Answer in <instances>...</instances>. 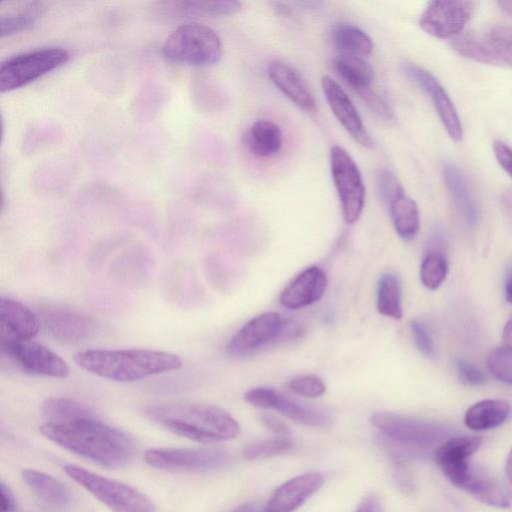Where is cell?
<instances>
[{"label":"cell","mask_w":512,"mask_h":512,"mask_svg":"<svg viewBox=\"0 0 512 512\" xmlns=\"http://www.w3.org/2000/svg\"><path fill=\"white\" fill-rule=\"evenodd\" d=\"M323 483L324 477L320 473L310 472L295 476L275 489L260 512H294L316 493Z\"/></svg>","instance_id":"cell-19"},{"label":"cell","mask_w":512,"mask_h":512,"mask_svg":"<svg viewBox=\"0 0 512 512\" xmlns=\"http://www.w3.org/2000/svg\"><path fill=\"white\" fill-rule=\"evenodd\" d=\"M404 73L424 90L433 102L436 112L450 138L460 141L463 129L458 112L441 83L426 69L406 62L402 65Z\"/></svg>","instance_id":"cell-14"},{"label":"cell","mask_w":512,"mask_h":512,"mask_svg":"<svg viewBox=\"0 0 512 512\" xmlns=\"http://www.w3.org/2000/svg\"><path fill=\"white\" fill-rule=\"evenodd\" d=\"M377 190L380 199L388 208L397 198L405 194L396 175L387 169L382 170L377 176Z\"/></svg>","instance_id":"cell-38"},{"label":"cell","mask_w":512,"mask_h":512,"mask_svg":"<svg viewBox=\"0 0 512 512\" xmlns=\"http://www.w3.org/2000/svg\"><path fill=\"white\" fill-rule=\"evenodd\" d=\"M73 359L85 371L116 382L138 381L183 366L174 353L141 348L87 349L77 352Z\"/></svg>","instance_id":"cell-3"},{"label":"cell","mask_w":512,"mask_h":512,"mask_svg":"<svg viewBox=\"0 0 512 512\" xmlns=\"http://www.w3.org/2000/svg\"><path fill=\"white\" fill-rule=\"evenodd\" d=\"M244 143L254 156L269 158L276 155L282 148V131L273 121L259 119L245 133Z\"/></svg>","instance_id":"cell-27"},{"label":"cell","mask_w":512,"mask_h":512,"mask_svg":"<svg viewBox=\"0 0 512 512\" xmlns=\"http://www.w3.org/2000/svg\"><path fill=\"white\" fill-rule=\"evenodd\" d=\"M355 512H384L380 497L369 493L363 497Z\"/></svg>","instance_id":"cell-45"},{"label":"cell","mask_w":512,"mask_h":512,"mask_svg":"<svg viewBox=\"0 0 512 512\" xmlns=\"http://www.w3.org/2000/svg\"><path fill=\"white\" fill-rule=\"evenodd\" d=\"M41 413L47 423H68L79 419L95 417L87 405L69 397H50L41 406Z\"/></svg>","instance_id":"cell-31"},{"label":"cell","mask_w":512,"mask_h":512,"mask_svg":"<svg viewBox=\"0 0 512 512\" xmlns=\"http://www.w3.org/2000/svg\"><path fill=\"white\" fill-rule=\"evenodd\" d=\"M504 471L507 485L506 491L510 499H512V448L506 458Z\"/></svg>","instance_id":"cell-47"},{"label":"cell","mask_w":512,"mask_h":512,"mask_svg":"<svg viewBox=\"0 0 512 512\" xmlns=\"http://www.w3.org/2000/svg\"><path fill=\"white\" fill-rule=\"evenodd\" d=\"M1 354L25 373L66 378L68 364L45 345L30 340L0 341Z\"/></svg>","instance_id":"cell-10"},{"label":"cell","mask_w":512,"mask_h":512,"mask_svg":"<svg viewBox=\"0 0 512 512\" xmlns=\"http://www.w3.org/2000/svg\"><path fill=\"white\" fill-rule=\"evenodd\" d=\"M241 7L235 0H174L154 2L151 11L160 19L170 20L230 15Z\"/></svg>","instance_id":"cell-20"},{"label":"cell","mask_w":512,"mask_h":512,"mask_svg":"<svg viewBox=\"0 0 512 512\" xmlns=\"http://www.w3.org/2000/svg\"><path fill=\"white\" fill-rule=\"evenodd\" d=\"M260 421L263 423L265 427L271 430L273 433L278 436H289L290 429L289 427L281 421L279 418L271 415V414H261Z\"/></svg>","instance_id":"cell-44"},{"label":"cell","mask_w":512,"mask_h":512,"mask_svg":"<svg viewBox=\"0 0 512 512\" xmlns=\"http://www.w3.org/2000/svg\"><path fill=\"white\" fill-rule=\"evenodd\" d=\"M493 152L499 165L512 177V148L501 140L493 143Z\"/></svg>","instance_id":"cell-43"},{"label":"cell","mask_w":512,"mask_h":512,"mask_svg":"<svg viewBox=\"0 0 512 512\" xmlns=\"http://www.w3.org/2000/svg\"><path fill=\"white\" fill-rule=\"evenodd\" d=\"M145 462L172 472H210L228 467L231 455L219 448H154L144 454Z\"/></svg>","instance_id":"cell-8"},{"label":"cell","mask_w":512,"mask_h":512,"mask_svg":"<svg viewBox=\"0 0 512 512\" xmlns=\"http://www.w3.org/2000/svg\"><path fill=\"white\" fill-rule=\"evenodd\" d=\"M40 433L53 443L107 468H121L134 458L132 440L96 417L68 423H45Z\"/></svg>","instance_id":"cell-1"},{"label":"cell","mask_w":512,"mask_h":512,"mask_svg":"<svg viewBox=\"0 0 512 512\" xmlns=\"http://www.w3.org/2000/svg\"><path fill=\"white\" fill-rule=\"evenodd\" d=\"M473 9L474 3L470 1H432L421 14L419 25L433 37L453 39L462 33Z\"/></svg>","instance_id":"cell-12"},{"label":"cell","mask_w":512,"mask_h":512,"mask_svg":"<svg viewBox=\"0 0 512 512\" xmlns=\"http://www.w3.org/2000/svg\"><path fill=\"white\" fill-rule=\"evenodd\" d=\"M498 5L506 14L512 17V1H499Z\"/></svg>","instance_id":"cell-52"},{"label":"cell","mask_w":512,"mask_h":512,"mask_svg":"<svg viewBox=\"0 0 512 512\" xmlns=\"http://www.w3.org/2000/svg\"><path fill=\"white\" fill-rule=\"evenodd\" d=\"M288 386L293 393L307 398L320 397L326 391L325 383L316 375L297 376L290 380Z\"/></svg>","instance_id":"cell-39"},{"label":"cell","mask_w":512,"mask_h":512,"mask_svg":"<svg viewBox=\"0 0 512 512\" xmlns=\"http://www.w3.org/2000/svg\"><path fill=\"white\" fill-rule=\"evenodd\" d=\"M376 304L380 314L396 320L402 317V287L396 274L388 272L381 276Z\"/></svg>","instance_id":"cell-34"},{"label":"cell","mask_w":512,"mask_h":512,"mask_svg":"<svg viewBox=\"0 0 512 512\" xmlns=\"http://www.w3.org/2000/svg\"><path fill=\"white\" fill-rule=\"evenodd\" d=\"M38 314L19 301L0 299V341L30 340L40 330Z\"/></svg>","instance_id":"cell-21"},{"label":"cell","mask_w":512,"mask_h":512,"mask_svg":"<svg viewBox=\"0 0 512 512\" xmlns=\"http://www.w3.org/2000/svg\"><path fill=\"white\" fill-rule=\"evenodd\" d=\"M283 327V320L276 312L259 314L242 326L226 347L227 354L240 358L251 355L276 340Z\"/></svg>","instance_id":"cell-15"},{"label":"cell","mask_w":512,"mask_h":512,"mask_svg":"<svg viewBox=\"0 0 512 512\" xmlns=\"http://www.w3.org/2000/svg\"><path fill=\"white\" fill-rule=\"evenodd\" d=\"M479 436L454 437L444 442L435 452V461L446 478L455 486L462 488L471 467L469 457L481 446Z\"/></svg>","instance_id":"cell-17"},{"label":"cell","mask_w":512,"mask_h":512,"mask_svg":"<svg viewBox=\"0 0 512 512\" xmlns=\"http://www.w3.org/2000/svg\"><path fill=\"white\" fill-rule=\"evenodd\" d=\"M321 86L330 109L344 129L361 146L371 148L373 140L347 93L327 75L321 78Z\"/></svg>","instance_id":"cell-18"},{"label":"cell","mask_w":512,"mask_h":512,"mask_svg":"<svg viewBox=\"0 0 512 512\" xmlns=\"http://www.w3.org/2000/svg\"><path fill=\"white\" fill-rule=\"evenodd\" d=\"M370 422L383 436L401 444L427 446L437 436V430L431 424L392 412H375Z\"/></svg>","instance_id":"cell-16"},{"label":"cell","mask_w":512,"mask_h":512,"mask_svg":"<svg viewBox=\"0 0 512 512\" xmlns=\"http://www.w3.org/2000/svg\"><path fill=\"white\" fill-rule=\"evenodd\" d=\"M16 507L15 497L12 490L1 481L0 485V512H14Z\"/></svg>","instance_id":"cell-46"},{"label":"cell","mask_w":512,"mask_h":512,"mask_svg":"<svg viewBox=\"0 0 512 512\" xmlns=\"http://www.w3.org/2000/svg\"><path fill=\"white\" fill-rule=\"evenodd\" d=\"M487 367L498 381L512 385V347L505 345L493 349L487 357Z\"/></svg>","instance_id":"cell-37"},{"label":"cell","mask_w":512,"mask_h":512,"mask_svg":"<svg viewBox=\"0 0 512 512\" xmlns=\"http://www.w3.org/2000/svg\"><path fill=\"white\" fill-rule=\"evenodd\" d=\"M364 103L379 117L385 120L393 118V110L389 103L373 89H367L358 94Z\"/></svg>","instance_id":"cell-40"},{"label":"cell","mask_w":512,"mask_h":512,"mask_svg":"<svg viewBox=\"0 0 512 512\" xmlns=\"http://www.w3.org/2000/svg\"><path fill=\"white\" fill-rule=\"evenodd\" d=\"M39 1L2 2L0 4V36H11L33 26L44 12Z\"/></svg>","instance_id":"cell-24"},{"label":"cell","mask_w":512,"mask_h":512,"mask_svg":"<svg viewBox=\"0 0 512 512\" xmlns=\"http://www.w3.org/2000/svg\"><path fill=\"white\" fill-rule=\"evenodd\" d=\"M445 185L461 215L474 225L478 221L479 207L469 181L454 164L446 163L442 169Z\"/></svg>","instance_id":"cell-25"},{"label":"cell","mask_w":512,"mask_h":512,"mask_svg":"<svg viewBox=\"0 0 512 512\" xmlns=\"http://www.w3.org/2000/svg\"><path fill=\"white\" fill-rule=\"evenodd\" d=\"M502 201L507 214L512 220V190H507L503 193Z\"/></svg>","instance_id":"cell-49"},{"label":"cell","mask_w":512,"mask_h":512,"mask_svg":"<svg viewBox=\"0 0 512 512\" xmlns=\"http://www.w3.org/2000/svg\"><path fill=\"white\" fill-rule=\"evenodd\" d=\"M333 67L342 81L357 94L371 88L375 73L363 57L341 53L334 58Z\"/></svg>","instance_id":"cell-28"},{"label":"cell","mask_w":512,"mask_h":512,"mask_svg":"<svg viewBox=\"0 0 512 512\" xmlns=\"http://www.w3.org/2000/svg\"><path fill=\"white\" fill-rule=\"evenodd\" d=\"M144 415L173 434L203 443L230 440L240 432L230 413L210 404H156L146 407Z\"/></svg>","instance_id":"cell-2"},{"label":"cell","mask_w":512,"mask_h":512,"mask_svg":"<svg viewBox=\"0 0 512 512\" xmlns=\"http://www.w3.org/2000/svg\"><path fill=\"white\" fill-rule=\"evenodd\" d=\"M503 339L506 346L512 347V318L506 323L504 327Z\"/></svg>","instance_id":"cell-51"},{"label":"cell","mask_w":512,"mask_h":512,"mask_svg":"<svg viewBox=\"0 0 512 512\" xmlns=\"http://www.w3.org/2000/svg\"><path fill=\"white\" fill-rule=\"evenodd\" d=\"M22 479L32 492L49 506L65 510L71 504L67 487L53 476L34 469L22 471Z\"/></svg>","instance_id":"cell-26"},{"label":"cell","mask_w":512,"mask_h":512,"mask_svg":"<svg viewBox=\"0 0 512 512\" xmlns=\"http://www.w3.org/2000/svg\"><path fill=\"white\" fill-rule=\"evenodd\" d=\"M38 316L44 329L54 338L63 341H82L90 338L97 330V323L91 316L67 306H41Z\"/></svg>","instance_id":"cell-13"},{"label":"cell","mask_w":512,"mask_h":512,"mask_svg":"<svg viewBox=\"0 0 512 512\" xmlns=\"http://www.w3.org/2000/svg\"><path fill=\"white\" fill-rule=\"evenodd\" d=\"M462 489L483 503L497 507L510 505V497L506 489L502 488L488 474L474 467H471L468 479Z\"/></svg>","instance_id":"cell-30"},{"label":"cell","mask_w":512,"mask_h":512,"mask_svg":"<svg viewBox=\"0 0 512 512\" xmlns=\"http://www.w3.org/2000/svg\"><path fill=\"white\" fill-rule=\"evenodd\" d=\"M447 269V261L442 254L437 252L428 253L420 268L422 284L429 290H436L445 280Z\"/></svg>","instance_id":"cell-35"},{"label":"cell","mask_w":512,"mask_h":512,"mask_svg":"<svg viewBox=\"0 0 512 512\" xmlns=\"http://www.w3.org/2000/svg\"><path fill=\"white\" fill-rule=\"evenodd\" d=\"M293 442L289 436L256 441L248 444L243 449V456L247 460H259L276 456L291 449Z\"/></svg>","instance_id":"cell-36"},{"label":"cell","mask_w":512,"mask_h":512,"mask_svg":"<svg viewBox=\"0 0 512 512\" xmlns=\"http://www.w3.org/2000/svg\"><path fill=\"white\" fill-rule=\"evenodd\" d=\"M327 285V276L320 267H308L283 289L280 303L291 310L307 307L323 297Z\"/></svg>","instance_id":"cell-22"},{"label":"cell","mask_w":512,"mask_h":512,"mask_svg":"<svg viewBox=\"0 0 512 512\" xmlns=\"http://www.w3.org/2000/svg\"><path fill=\"white\" fill-rule=\"evenodd\" d=\"M163 56L172 62L192 66L216 64L222 56V42L209 26L183 24L167 36L162 45Z\"/></svg>","instance_id":"cell-4"},{"label":"cell","mask_w":512,"mask_h":512,"mask_svg":"<svg viewBox=\"0 0 512 512\" xmlns=\"http://www.w3.org/2000/svg\"><path fill=\"white\" fill-rule=\"evenodd\" d=\"M68 59L69 52L62 47H44L13 55L0 65V91L26 86L62 66Z\"/></svg>","instance_id":"cell-6"},{"label":"cell","mask_w":512,"mask_h":512,"mask_svg":"<svg viewBox=\"0 0 512 512\" xmlns=\"http://www.w3.org/2000/svg\"><path fill=\"white\" fill-rule=\"evenodd\" d=\"M330 169L344 221L351 225L361 216L365 203V186L360 170L341 146L330 150Z\"/></svg>","instance_id":"cell-9"},{"label":"cell","mask_w":512,"mask_h":512,"mask_svg":"<svg viewBox=\"0 0 512 512\" xmlns=\"http://www.w3.org/2000/svg\"><path fill=\"white\" fill-rule=\"evenodd\" d=\"M510 414V405L503 400L488 399L473 404L465 413L464 421L475 431L498 427Z\"/></svg>","instance_id":"cell-29"},{"label":"cell","mask_w":512,"mask_h":512,"mask_svg":"<svg viewBox=\"0 0 512 512\" xmlns=\"http://www.w3.org/2000/svg\"><path fill=\"white\" fill-rule=\"evenodd\" d=\"M410 328L418 350L423 355L432 356L434 353L433 340L427 327L423 323L413 320L410 323Z\"/></svg>","instance_id":"cell-41"},{"label":"cell","mask_w":512,"mask_h":512,"mask_svg":"<svg viewBox=\"0 0 512 512\" xmlns=\"http://www.w3.org/2000/svg\"><path fill=\"white\" fill-rule=\"evenodd\" d=\"M505 299L512 303V278L507 282L505 287Z\"/></svg>","instance_id":"cell-53"},{"label":"cell","mask_w":512,"mask_h":512,"mask_svg":"<svg viewBox=\"0 0 512 512\" xmlns=\"http://www.w3.org/2000/svg\"><path fill=\"white\" fill-rule=\"evenodd\" d=\"M333 44L344 54L368 56L373 50L371 38L363 30L349 23H339L331 31Z\"/></svg>","instance_id":"cell-32"},{"label":"cell","mask_w":512,"mask_h":512,"mask_svg":"<svg viewBox=\"0 0 512 512\" xmlns=\"http://www.w3.org/2000/svg\"><path fill=\"white\" fill-rule=\"evenodd\" d=\"M231 512H260V508L255 503H244L233 509Z\"/></svg>","instance_id":"cell-50"},{"label":"cell","mask_w":512,"mask_h":512,"mask_svg":"<svg viewBox=\"0 0 512 512\" xmlns=\"http://www.w3.org/2000/svg\"><path fill=\"white\" fill-rule=\"evenodd\" d=\"M272 83L296 106L307 113L317 112L315 97L302 75L291 65L272 61L268 66Z\"/></svg>","instance_id":"cell-23"},{"label":"cell","mask_w":512,"mask_h":512,"mask_svg":"<svg viewBox=\"0 0 512 512\" xmlns=\"http://www.w3.org/2000/svg\"><path fill=\"white\" fill-rule=\"evenodd\" d=\"M451 47L476 62L512 68V27L494 25L484 30L466 31L454 37Z\"/></svg>","instance_id":"cell-7"},{"label":"cell","mask_w":512,"mask_h":512,"mask_svg":"<svg viewBox=\"0 0 512 512\" xmlns=\"http://www.w3.org/2000/svg\"><path fill=\"white\" fill-rule=\"evenodd\" d=\"M271 5L274 11L280 16L289 17L292 13L291 8L286 3L276 1L272 2Z\"/></svg>","instance_id":"cell-48"},{"label":"cell","mask_w":512,"mask_h":512,"mask_svg":"<svg viewBox=\"0 0 512 512\" xmlns=\"http://www.w3.org/2000/svg\"><path fill=\"white\" fill-rule=\"evenodd\" d=\"M389 211L397 234L407 241L414 239L420 227L416 202L404 194L389 206Z\"/></svg>","instance_id":"cell-33"},{"label":"cell","mask_w":512,"mask_h":512,"mask_svg":"<svg viewBox=\"0 0 512 512\" xmlns=\"http://www.w3.org/2000/svg\"><path fill=\"white\" fill-rule=\"evenodd\" d=\"M460 380L471 386L482 385L485 382V375L474 364L458 358L455 362Z\"/></svg>","instance_id":"cell-42"},{"label":"cell","mask_w":512,"mask_h":512,"mask_svg":"<svg viewBox=\"0 0 512 512\" xmlns=\"http://www.w3.org/2000/svg\"><path fill=\"white\" fill-rule=\"evenodd\" d=\"M249 404L263 409H270L305 425L313 427H328L331 417L324 410L300 402L281 391L271 387H257L244 394Z\"/></svg>","instance_id":"cell-11"},{"label":"cell","mask_w":512,"mask_h":512,"mask_svg":"<svg viewBox=\"0 0 512 512\" xmlns=\"http://www.w3.org/2000/svg\"><path fill=\"white\" fill-rule=\"evenodd\" d=\"M65 473L112 512H157L152 501L137 489L75 465Z\"/></svg>","instance_id":"cell-5"}]
</instances>
